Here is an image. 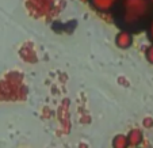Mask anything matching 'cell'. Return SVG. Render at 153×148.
Here are the masks:
<instances>
[{
    "instance_id": "6da1fadb",
    "label": "cell",
    "mask_w": 153,
    "mask_h": 148,
    "mask_svg": "<svg viewBox=\"0 0 153 148\" xmlns=\"http://www.w3.org/2000/svg\"><path fill=\"white\" fill-rule=\"evenodd\" d=\"M149 0H122L121 10H122V22L126 26H136L146 19L150 14Z\"/></svg>"
},
{
    "instance_id": "7a4b0ae2",
    "label": "cell",
    "mask_w": 153,
    "mask_h": 148,
    "mask_svg": "<svg viewBox=\"0 0 153 148\" xmlns=\"http://www.w3.org/2000/svg\"><path fill=\"white\" fill-rule=\"evenodd\" d=\"M90 3L96 11L108 12L110 10H113L115 7L118 0H90Z\"/></svg>"
},
{
    "instance_id": "3957f363",
    "label": "cell",
    "mask_w": 153,
    "mask_h": 148,
    "mask_svg": "<svg viewBox=\"0 0 153 148\" xmlns=\"http://www.w3.org/2000/svg\"><path fill=\"white\" fill-rule=\"evenodd\" d=\"M115 44H117V46L121 48V49H127V48H130L131 44H133V37H131V34H130L129 31H126V30L119 31L115 37Z\"/></svg>"
},
{
    "instance_id": "277c9868",
    "label": "cell",
    "mask_w": 153,
    "mask_h": 148,
    "mask_svg": "<svg viewBox=\"0 0 153 148\" xmlns=\"http://www.w3.org/2000/svg\"><path fill=\"white\" fill-rule=\"evenodd\" d=\"M126 139H127L129 145H131V147H138L142 143V140H144V136H142V132L140 131V129H131V131L127 133Z\"/></svg>"
},
{
    "instance_id": "5b68a950",
    "label": "cell",
    "mask_w": 153,
    "mask_h": 148,
    "mask_svg": "<svg viewBox=\"0 0 153 148\" xmlns=\"http://www.w3.org/2000/svg\"><path fill=\"white\" fill-rule=\"evenodd\" d=\"M129 143L125 135H117L113 139V148H127Z\"/></svg>"
},
{
    "instance_id": "8992f818",
    "label": "cell",
    "mask_w": 153,
    "mask_h": 148,
    "mask_svg": "<svg viewBox=\"0 0 153 148\" xmlns=\"http://www.w3.org/2000/svg\"><path fill=\"white\" fill-rule=\"evenodd\" d=\"M145 57H146V60L149 61L150 64H153V44L150 46H148L146 52H145Z\"/></svg>"
},
{
    "instance_id": "52a82bcc",
    "label": "cell",
    "mask_w": 153,
    "mask_h": 148,
    "mask_svg": "<svg viewBox=\"0 0 153 148\" xmlns=\"http://www.w3.org/2000/svg\"><path fill=\"white\" fill-rule=\"evenodd\" d=\"M148 35H149V40L152 41V44H153V18L150 19L149 26H148Z\"/></svg>"
},
{
    "instance_id": "ba28073f",
    "label": "cell",
    "mask_w": 153,
    "mask_h": 148,
    "mask_svg": "<svg viewBox=\"0 0 153 148\" xmlns=\"http://www.w3.org/2000/svg\"><path fill=\"white\" fill-rule=\"evenodd\" d=\"M149 3H150V6L153 7V0H149Z\"/></svg>"
}]
</instances>
